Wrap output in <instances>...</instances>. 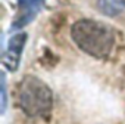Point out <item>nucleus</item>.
Returning <instances> with one entry per match:
<instances>
[{
  "label": "nucleus",
  "instance_id": "f257e3e1",
  "mask_svg": "<svg viewBox=\"0 0 125 124\" xmlns=\"http://www.w3.org/2000/svg\"><path fill=\"white\" fill-rule=\"evenodd\" d=\"M71 36L81 50L94 58H106L115 44L112 30L93 19H81L75 22L72 25Z\"/></svg>",
  "mask_w": 125,
  "mask_h": 124
},
{
  "label": "nucleus",
  "instance_id": "f03ea898",
  "mask_svg": "<svg viewBox=\"0 0 125 124\" xmlns=\"http://www.w3.org/2000/svg\"><path fill=\"white\" fill-rule=\"evenodd\" d=\"M18 102L27 115L44 117L53 106V93L43 80L34 75H27L19 83Z\"/></svg>",
  "mask_w": 125,
  "mask_h": 124
},
{
  "label": "nucleus",
  "instance_id": "7ed1b4c3",
  "mask_svg": "<svg viewBox=\"0 0 125 124\" xmlns=\"http://www.w3.org/2000/svg\"><path fill=\"white\" fill-rule=\"evenodd\" d=\"M44 0H18V13L12 22V30L28 25L41 11Z\"/></svg>",
  "mask_w": 125,
  "mask_h": 124
},
{
  "label": "nucleus",
  "instance_id": "20e7f679",
  "mask_svg": "<svg viewBox=\"0 0 125 124\" xmlns=\"http://www.w3.org/2000/svg\"><path fill=\"white\" fill-rule=\"evenodd\" d=\"M27 41V34H16L13 37H10L8 47L3 53V65L9 70V71H16L21 62V55L24 50Z\"/></svg>",
  "mask_w": 125,
  "mask_h": 124
},
{
  "label": "nucleus",
  "instance_id": "39448f33",
  "mask_svg": "<svg viewBox=\"0 0 125 124\" xmlns=\"http://www.w3.org/2000/svg\"><path fill=\"white\" fill-rule=\"evenodd\" d=\"M99 9L107 16H116L125 11V0H99Z\"/></svg>",
  "mask_w": 125,
  "mask_h": 124
},
{
  "label": "nucleus",
  "instance_id": "423d86ee",
  "mask_svg": "<svg viewBox=\"0 0 125 124\" xmlns=\"http://www.w3.org/2000/svg\"><path fill=\"white\" fill-rule=\"evenodd\" d=\"M6 109V78L2 74V112Z\"/></svg>",
  "mask_w": 125,
  "mask_h": 124
}]
</instances>
